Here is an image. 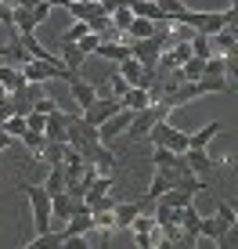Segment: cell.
Wrapping results in <instances>:
<instances>
[{
  "label": "cell",
  "instance_id": "12",
  "mask_svg": "<svg viewBox=\"0 0 238 249\" xmlns=\"http://www.w3.org/2000/svg\"><path fill=\"white\" fill-rule=\"evenodd\" d=\"M227 231H231V228H227L224 220L217 217V213H213V217H202V220H199V238H209V242H220V238H224Z\"/></svg>",
  "mask_w": 238,
  "mask_h": 249
},
{
  "label": "cell",
  "instance_id": "4",
  "mask_svg": "<svg viewBox=\"0 0 238 249\" xmlns=\"http://www.w3.org/2000/svg\"><path fill=\"white\" fill-rule=\"evenodd\" d=\"M119 108H123V101H119V98H112V94H101V98H94L80 116H83V123H90V126L98 130V126L105 123L112 112H119Z\"/></svg>",
  "mask_w": 238,
  "mask_h": 249
},
{
  "label": "cell",
  "instance_id": "3",
  "mask_svg": "<svg viewBox=\"0 0 238 249\" xmlns=\"http://www.w3.org/2000/svg\"><path fill=\"white\" fill-rule=\"evenodd\" d=\"M144 137H152V144H166V148H173V152H184V148H188V134L177 130V126H170L166 119H155V123H152V130L144 134Z\"/></svg>",
  "mask_w": 238,
  "mask_h": 249
},
{
  "label": "cell",
  "instance_id": "27",
  "mask_svg": "<svg viewBox=\"0 0 238 249\" xmlns=\"http://www.w3.org/2000/svg\"><path fill=\"white\" fill-rule=\"evenodd\" d=\"M155 4H159V7H163V11L170 15V18H173V15H177V11H181V7H184V4H181V0H155Z\"/></svg>",
  "mask_w": 238,
  "mask_h": 249
},
{
  "label": "cell",
  "instance_id": "31",
  "mask_svg": "<svg viewBox=\"0 0 238 249\" xmlns=\"http://www.w3.org/2000/svg\"><path fill=\"white\" fill-rule=\"evenodd\" d=\"M0 98H7V87H4V83H0Z\"/></svg>",
  "mask_w": 238,
  "mask_h": 249
},
{
  "label": "cell",
  "instance_id": "22",
  "mask_svg": "<svg viewBox=\"0 0 238 249\" xmlns=\"http://www.w3.org/2000/svg\"><path fill=\"white\" fill-rule=\"evenodd\" d=\"M18 141L25 144V152H29V156H33V159H40V152H44V144H47V137H44V134H40V130H25V134L18 137Z\"/></svg>",
  "mask_w": 238,
  "mask_h": 249
},
{
  "label": "cell",
  "instance_id": "10",
  "mask_svg": "<svg viewBox=\"0 0 238 249\" xmlns=\"http://www.w3.org/2000/svg\"><path fill=\"white\" fill-rule=\"evenodd\" d=\"M76 213V199L69 192H58V195H51V220H69Z\"/></svg>",
  "mask_w": 238,
  "mask_h": 249
},
{
  "label": "cell",
  "instance_id": "13",
  "mask_svg": "<svg viewBox=\"0 0 238 249\" xmlns=\"http://www.w3.org/2000/svg\"><path fill=\"white\" fill-rule=\"evenodd\" d=\"M69 90H72V98H76V105H80V112H83V108H87V105H90V101H94V98H98V94H94V83H87V80H80V72H76V76H72V80H69Z\"/></svg>",
  "mask_w": 238,
  "mask_h": 249
},
{
  "label": "cell",
  "instance_id": "18",
  "mask_svg": "<svg viewBox=\"0 0 238 249\" xmlns=\"http://www.w3.org/2000/svg\"><path fill=\"white\" fill-rule=\"evenodd\" d=\"M119 101H123V108H130V112H141L144 105H152V98H148V90H144V87H126Z\"/></svg>",
  "mask_w": 238,
  "mask_h": 249
},
{
  "label": "cell",
  "instance_id": "29",
  "mask_svg": "<svg viewBox=\"0 0 238 249\" xmlns=\"http://www.w3.org/2000/svg\"><path fill=\"white\" fill-rule=\"evenodd\" d=\"M7 116H11V105H7V98H0V123H4Z\"/></svg>",
  "mask_w": 238,
  "mask_h": 249
},
{
  "label": "cell",
  "instance_id": "20",
  "mask_svg": "<svg viewBox=\"0 0 238 249\" xmlns=\"http://www.w3.org/2000/svg\"><path fill=\"white\" fill-rule=\"evenodd\" d=\"M217 134H220V123L213 119V123H206V126H202V130H195V134H188V148H206V144L213 141Z\"/></svg>",
  "mask_w": 238,
  "mask_h": 249
},
{
  "label": "cell",
  "instance_id": "19",
  "mask_svg": "<svg viewBox=\"0 0 238 249\" xmlns=\"http://www.w3.org/2000/svg\"><path fill=\"white\" fill-rule=\"evenodd\" d=\"M44 192L47 195L65 192V166H62V162H51V170H47V177H44Z\"/></svg>",
  "mask_w": 238,
  "mask_h": 249
},
{
  "label": "cell",
  "instance_id": "5",
  "mask_svg": "<svg viewBox=\"0 0 238 249\" xmlns=\"http://www.w3.org/2000/svg\"><path fill=\"white\" fill-rule=\"evenodd\" d=\"M119 76H123L130 87H148V83H155V69H144L134 54L119 58Z\"/></svg>",
  "mask_w": 238,
  "mask_h": 249
},
{
  "label": "cell",
  "instance_id": "1",
  "mask_svg": "<svg viewBox=\"0 0 238 249\" xmlns=\"http://www.w3.org/2000/svg\"><path fill=\"white\" fill-rule=\"evenodd\" d=\"M170 116V105H163V101H152V105H144L141 112H134L130 116V123H126V141H141L144 134L152 130V123H155V119H166Z\"/></svg>",
  "mask_w": 238,
  "mask_h": 249
},
{
  "label": "cell",
  "instance_id": "17",
  "mask_svg": "<svg viewBox=\"0 0 238 249\" xmlns=\"http://www.w3.org/2000/svg\"><path fill=\"white\" fill-rule=\"evenodd\" d=\"M58 58H62L72 72H80V65L87 62V54L80 51V44H76V40H62V54H58Z\"/></svg>",
  "mask_w": 238,
  "mask_h": 249
},
{
  "label": "cell",
  "instance_id": "26",
  "mask_svg": "<svg viewBox=\"0 0 238 249\" xmlns=\"http://www.w3.org/2000/svg\"><path fill=\"white\" fill-rule=\"evenodd\" d=\"M126 87H130V83H126L119 72L112 76V80H108V94H112V98H123V90H126Z\"/></svg>",
  "mask_w": 238,
  "mask_h": 249
},
{
  "label": "cell",
  "instance_id": "8",
  "mask_svg": "<svg viewBox=\"0 0 238 249\" xmlns=\"http://www.w3.org/2000/svg\"><path fill=\"white\" fill-rule=\"evenodd\" d=\"M184 162H188L191 174H213V156L206 148H184Z\"/></svg>",
  "mask_w": 238,
  "mask_h": 249
},
{
  "label": "cell",
  "instance_id": "6",
  "mask_svg": "<svg viewBox=\"0 0 238 249\" xmlns=\"http://www.w3.org/2000/svg\"><path fill=\"white\" fill-rule=\"evenodd\" d=\"M235 51H238V29H235V25H224V29L209 33V54L231 58Z\"/></svg>",
  "mask_w": 238,
  "mask_h": 249
},
{
  "label": "cell",
  "instance_id": "14",
  "mask_svg": "<svg viewBox=\"0 0 238 249\" xmlns=\"http://www.w3.org/2000/svg\"><path fill=\"white\" fill-rule=\"evenodd\" d=\"M87 231H94V220H90V213H72V217L65 220L62 242H65V238H76V235H87Z\"/></svg>",
  "mask_w": 238,
  "mask_h": 249
},
{
  "label": "cell",
  "instance_id": "16",
  "mask_svg": "<svg viewBox=\"0 0 238 249\" xmlns=\"http://www.w3.org/2000/svg\"><path fill=\"white\" fill-rule=\"evenodd\" d=\"M22 76L29 83H47V80H54V72H51V65H44V62H36V58H29V62L22 65Z\"/></svg>",
  "mask_w": 238,
  "mask_h": 249
},
{
  "label": "cell",
  "instance_id": "24",
  "mask_svg": "<svg viewBox=\"0 0 238 249\" xmlns=\"http://www.w3.org/2000/svg\"><path fill=\"white\" fill-rule=\"evenodd\" d=\"M108 18H112V25H116L119 33H123L126 25H130V18H134V11H130V4H119L116 11H108Z\"/></svg>",
  "mask_w": 238,
  "mask_h": 249
},
{
  "label": "cell",
  "instance_id": "30",
  "mask_svg": "<svg viewBox=\"0 0 238 249\" xmlns=\"http://www.w3.org/2000/svg\"><path fill=\"white\" fill-rule=\"evenodd\" d=\"M47 4H51V7H65L69 0H47Z\"/></svg>",
  "mask_w": 238,
  "mask_h": 249
},
{
  "label": "cell",
  "instance_id": "11",
  "mask_svg": "<svg viewBox=\"0 0 238 249\" xmlns=\"http://www.w3.org/2000/svg\"><path fill=\"white\" fill-rule=\"evenodd\" d=\"M0 58H4L7 65H18V69H22L25 62H29V51L22 47L18 33H11V44H4V47H0Z\"/></svg>",
  "mask_w": 238,
  "mask_h": 249
},
{
  "label": "cell",
  "instance_id": "28",
  "mask_svg": "<svg viewBox=\"0 0 238 249\" xmlns=\"http://www.w3.org/2000/svg\"><path fill=\"white\" fill-rule=\"evenodd\" d=\"M7 144H15V137H11V134H7V130H4V126H0V152H4V148H7Z\"/></svg>",
  "mask_w": 238,
  "mask_h": 249
},
{
  "label": "cell",
  "instance_id": "21",
  "mask_svg": "<svg viewBox=\"0 0 238 249\" xmlns=\"http://www.w3.org/2000/svg\"><path fill=\"white\" fill-rule=\"evenodd\" d=\"M0 83H4L7 90H18L22 83H25V76H22V69H18V65H7V62H0Z\"/></svg>",
  "mask_w": 238,
  "mask_h": 249
},
{
  "label": "cell",
  "instance_id": "15",
  "mask_svg": "<svg viewBox=\"0 0 238 249\" xmlns=\"http://www.w3.org/2000/svg\"><path fill=\"white\" fill-rule=\"evenodd\" d=\"M130 11L141 15V18H152V22H170V15L155 4V0H130Z\"/></svg>",
  "mask_w": 238,
  "mask_h": 249
},
{
  "label": "cell",
  "instance_id": "23",
  "mask_svg": "<svg viewBox=\"0 0 238 249\" xmlns=\"http://www.w3.org/2000/svg\"><path fill=\"white\" fill-rule=\"evenodd\" d=\"M0 126H4V130L15 137V141H18V137H22L25 130H29V126H25V116H18V112H11V116H7L4 123H0Z\"/></svg>",
  "mask_w": 238,
  "mask_h": 249
},
{
  "label": "cell",
  "instance_id": "2",
  "mask_svg": "<svg viewBox=\"0 0 238 249\" xmlns=\"http://www.w3.org/2000/svg\"><path fill=\"white\" fill-rule=\"evenodd\" d=\"M25 199L33 202V224H36V235L51 231V195L44 192V184H22Z\"/></svg>",
  "mask_w": 238,
  "mask_h": 249
},
{
  "label": "cell",
  "instance_id": "25",
  "mask_svg": "<svg viewBox=\"0 0 238 249\" xmlns=\"http://www.w3.org/2000/svg\"><path fill=\"white\" fill-rule=\"evenodd\" d=\"M217 217L224 220L227 228H235V224H238V210H235L231 202H217Z\"/></svg>",
  "mask_w": 238,
  "mask_h": 249
},
{
  "label": "cell",
  "instance_id": "9",
  "mask_svg": "<svg viewBox=\"0 0 238 249\" xmlns=\"http://www.w3.org/2000/svg\"><path fill=\"white\" fill-rule=\"evenodd\" d=\"M152 162H155V170H181V166H188V162H184V152H173V148H166V144H155Z\"/></svg>",
  "mask_w": 238,
  "mask_h": 249
},
{
  "label": "cell",
  "instance_id": "7",
  "mask_svg": "<svg viewBox=\"0 0 238 249\" xmlns=\"http://www.w3.org/2000/svg\"><path fill=\"white\" fill-rule=\"evenodd\" d=\"M130 116H134L130 108H119V112H112V116L105 119V123L98 126V141H101V144H112L116 137H119V134L126 130V123H130Z\"/></svg>",
  "mask_w": 238,
  "mask_h": 249
}]
</instances>
